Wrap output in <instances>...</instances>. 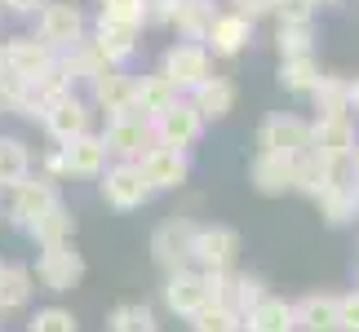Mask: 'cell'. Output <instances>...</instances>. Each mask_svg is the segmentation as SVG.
Returning <instances> with one entry per match:
<instances>
[{
  "mask_svg": "<svg viewBox=\"0 0 359 332\" xmlns=\"http://www.w3.org/2000/svg\"><path fill=\"white\" fill-rule=\"evenodd\" d=\"M0 266H5V261H0Z\"/></svg>",
  "mask_w": 359,
  "mask_h": 332,
  "instance_id": "cell-50",
  "label": "cell"
},
{
  "mask_svg": "<svg viewBox=\"0 0 359 332\" xmlns=\"http://www.w3.org/2000/svg\"><path fill=\"white\" fill-rule=\"evenodd\" d=\"M102 22L129 27V32H142L147 27V0H102Z\"/></svg>",
  "mask_w": 359,
  "mask_h": 332,
  "instance_id": "cell-36",
  "label": "cell"
},
{
  "mask_svg": "<svg viewBox=\"0 0 359 332\" xmlns=\"http://www.w3.org/2000/svg\"><path fill=\"white\" fill-rule=\"evenodd\" d=\"M45 5H49V0H0V9L13 13V18H36Z\"/></svg>",
  "mask_w": 359,
  "mask_h": 332,
  "instance_id": "cell-44",
  "label": "cell"
},
{
  "mask_svg": "<svg viewBox=\"0 0 359 332\" xmlns=\"http://www.w3.org/2000/svg\"><path fill=\"white\" fill-rule=\"evenodd\" d=\"M89 45L98 49V58L107 67H116V71H124L129 67V58L137 53V32H129V27H116V22H93L89 32Z\"/></svg>",
  "mask_w": 359,
  "mask_h": 332,
  "instance_id": "cell-22",
  "label": "cell"
},
{
  "mask_svg": "<svg viewBox=\"0 0 359 332\" xmlns=\"http://www.w3.org/2000/svg\"><path fill=\"white\" fill-rule=\"evenodd\" d=\"M40 124H45V133L58 146H67V142H76V137L93 133V106H89V98H80V93H62V98L45 111Z\"/></svg>",
  "mask_w": 359,
  "mask_h": 332,
  "instance_id": "cell-13",
  "label": "cell"
},
{
  "mask_svg": "<svg viewBox=\"0 0 359 332\" xmlns=\"http://www.w3.org/2000/svg\"><path fill=\"white\" fill-rule=\"evenodd\" d=\"M257 151L284 155V160H302L311 151V120L297 116V111H271L257 129Z\"/></svg>",
  "mask_w": 359,
  "mask_h": 332,
  "instance_id": "cell-3",
  "label": "cell"
},
{
  "mask_svg": "<svg viewBox=\"0 0 359 332\" xmlns=\"http://www.w3.org/2000/svg\"><path fill=\"white\" fill-rule=\"evenodd\" d=\"M320 217L328 221V226H351V221L359 217V195H355V182H337L333 191H324L320 200Z\"/></svg>",
  "mask_w": 359,
  "mask_h": 332,
  "instance_id": "cell-33",
  "label": "cell"
},
{
  "mask_svg": "<svg viewBox=\"0 0 359 332\" xmlns=\"http://www.w3.org/2000/svg\"><path fill=\"white\" fill-rule=\"evenodd\" d=\"M209 288H213V306H226L236 310L240 319L253 306H262V301L271 297V288L262 275H248V270H226V275H209Z\"/></svg>",
  "mask_w": 359,
  "mask_h": 332,
  "instance_id": "cell-11",
  "label": "cell"
},
{
  "mask_svg": "<svg viewBox=\"0 0 359 332\" xmlns=\"http://www.w3.org/2000/svg\"><path fill=\"white\" fill-rule=\"evenodd\" d=\"M244 332H297L293 324V301H284V297H266L262 306H253L244 314Z\"/></svg>",
  "mask_w": 359,
  "mask_h": 332,
  "instance_id": "cell-30",
  "label": "cell"
},
{
  "mask_svg": "<svg viewBox=\"0 0 359 332\" xmlns=\"http://www.w3.org/2000/svg\"><path fill=\"white\" fill-rule=\"evenodd\" d=\"M240 253H244V240L236 226H200L196 230V244H191V266L204 270V275H226L240 266Z\"/></svg>",
  "mask_w": 359,
  "mask_h": 332,
  "instance_id": "cell-1",
  "label": "cell"
},
{
  "mask_svg": "<svg viewBox=\"0 0 359 332\" xmlns=\"http://www.w3.org/2000/svg\"><path fill=\"white\" fill-rule=\"evenodd\" d=\"M359 146V120L355 116H320L311 120V151L320 160L346 164Z\"/></svg>",
  "mask_w": 359,
  "mask_h": 332,
  "instance_id": "cell-12",
  "label": "cell"
},
{
  "mask_svg": "<svg viewBox=\"0 0 359 332\" xmlns=\"http://www.w3.org/2000/svg\"><path fill=\"white\" fill-rule=\"evenodd\" d=\"M311 106H315V120L320 116H351V80L324 71L320 85L311 89Z\"/></svg>",
  "mask_w": 359,
  "mask_h": 332,
  "instance_id": "cell-31",
  "label": "cell"
},
{
  "mask_svg": "<svg viewBox=\"0 0 359 332\" xmlns=\"http://www.w3.org/2000/svg\"><path fill=\"white\" fill-rule=\"evenodd\" d=\"M164 310H173L177 319H196L200 310L213 306V288H209V275L187 266V270H173L164 275Z\"/></svg>",
  "mask_w": 359,
  "mask_h": 332,
  "instance_id": "cell-9",
  "label": "cell"
},
{
  "mask_svg": "<svg viewBox=\"0 0 359 332\" xmlns=\"http://www.w3.org/2000/svg\"><path fill=\"white\" fill-rule=\"evenodd\" d=\"M137 169H142V177L151 182V191H177V186H187V177H191V155L187 151H177V146H151L142 160H137Z\"/></svg>",
  "mask_w": 359,
  "mask_h": 332,
  "instance_id": "cell-15",
  "label": "cell"
},
{
  "mask_svg": "<svg viewBox=\"0 0 359 332\" xmlns=\"http://www.w3.org/2000/svg\"><path fill=\"white\" fill-rule=\"evenodd\" d=\"M58 151H62L67 177H102L107 164H111V151H107L102 133H85V137H76V142H67Z\"/></svg>",
  "mask_w": 359,
  "mask_h": 332,
  "instance_id": "cell-17",
  "label": "cell"
},
{
  "mask_svg": "<svg viewBox=\"0 0 359 332\" xmlns=\"http://www.w3.org/2000/svg\"><path fill=\"white\" fill-rule=\"evenodd\" d=\"M85 253H80L76 244H53V248H40L36 257V279L49 288V293H72V288H80V279H85Z\"/></svg>",
  "mask_w": 359,
  "mask_h": 332,
  "instance_id": "cell-10",
  "label": "cell"
},
{
  "mask_svg": "<svg viewBox=\"0 0 359 332\" xmlns=\"http://www.w3.org/2000/svg\"><path fill=\"white\" fill-rule=\"evenodd\" d=\"M226 9L248 18V22H257V18H271L275 13V0H226Z\"/></svg>",
  "mask_w": 359,
  "mask_h": 332,
  "instance_id": "cell-43",
  "label": "cell"
},
{
  "mask_svg": "<svg viewBox=\"0 0 359 332\" xmlns=\"http://www.w3.org/2000/svg\"><path fill=\"white\" fill-rule=\"evenodd\" d=\"M53 58H58V67L67 71V80H72V85H76V80H85V85H89L93 76H102V71H107V62L98 58V49L89 45V36L80 40V45H72V49L53 53Z\"/></svg>",
  "mask_w": 359,
  "mask_h": 332,
  "instance_id": "cell-32",
  "label": "cell"
},
{
  "mask_svg": "<svg viewBox=\"0 0 359 332\" xmlns=\"http://www.w3.org/2000/svg\"><path fill=\"white\" fill-rule=\"evenodd\" d=\"M160 76L187 98V93L196 89V85H204V80L213 76V53L204 49V45H196V40H173V45L164 49Z\"/></svg>",
  "mask_w": 359,
  "mask_h": 332,
  "instance_id": "cell-4",
  "label": "cell"
},
{
  "mask_svg": "<svg viewBox=\"0 0 359 332\" xmlns=\"http://www.w3.org/2000/svg\"><path fill=\"white\" fill-rule=\"evenodd\" d=\"M324 67L315 53H306V58H284L280 71H275V85H280L284 93H293V98H311V89L320 85Z\"/></svg>",
  "mask_w": 359,
  "mask_h": 332,
  "instance_id": "cell-28",
  "label": "cell"
},
{
  "mask_svg": "<svg viewBox=\"0 0 359 332\" xmlns=\"http://www.w3.org/2000/svg\"><path fill=\"white\" fill-rule=\"evenodd\" d=\"M0 209H5V204H0Z\"/></svg>",
  "mask_w": 359,
  "mask_h": 332,
  "instance_id": "cell-49",
  "label": "cell"
},
{
  "mask_svg": "<svg viewBox=\"0 0 359 332\" xmlns=\"http://www.w3.org/2000/svg\"><path fill=\"white\" fill-rule=\"evenodd\" d=\"M182 0H147V27H173Z\"/></svg>",
  "mask_w": 359,
  "mask_h": 332,
  "instance_id": "cell-42",
  "label": "cell"
},
{
  "mask_svg": "<svg viewBox=\"0 0 359 332\" xmlns=\"http://www.w3.org/2000/svg\"><path fill=\"white\" fill-rule=\"evenodd\" d=\"M248 40H253V22L240 18V13H231V9H217L209 36H204V49H209L213 58H236V53L248 49Z\"/></svg>",
  "mask_w": 359,
  "mask_h": 332,
  "instance_id": "cell-20",
  "label": "cell"
},
{
  "mask_svg": "<svg viewBox=\"0 0 359 332\" xmlns=\"http://www.w3.org/2000/svg\"><path fill=\"white\" fill-rule=\"evenodd\" d=\"M315 0H275V27H311L315 22Z\"/></svg>",
  "mask_w": 359,
  "mask_h": 332,
  "instance_id": "cell-40",
  "label": "cell"
},
{
  "mask_svg": "<svg viewBox=\"0 0 359 332\" xmlns=\"http://www.w3.org/2000/svg\"><path fill=\"white\" fill-rule=\"evenodd\" d=\"M297 332H337V297L333 293H306L293 301Z\"/></svg>",
  "mask_w": 359,
  "mask_h": 332,
  "instance_id": "cell-26",
  "label": "cell"
},
{
  "mask_svg": "<svg viewBox=\"0 0 359 332\" xmlns=\"http://www.w3.org/2000/svg\"><path fill=\"white\" fill-rule=\"evenodd\" d=\"M36 293V275L22 261H5L0 266V314L5 310H22Z\"/></svg>",
  "mask_w": 359,
  "mask_h": 332,
  "instance_id": "cell-29",
  "label": "cell"
},
{
  "mask_svg": "<svg viewBox=\"0 0 359 332\" xmlns=\"http://www.w3.org/2000/svg\"><path fill=\"white\" fill-rule=\"evenodd\" d=\"M89 106L102 111V116H120V111H133V76L107 67L102 76L89 80Z\"/></svg>",
  "mask_w": 359,
  "mask_h": 332,
  "instance_id": "cell-19",
  "label": "cell"
},
{
  "mask_svg": "<svg viewBox=\"0 0 359 332\" xmlns=\"http://www.w3.org/2000/svg\"><path fill=\"white\" fill-rule=\"evenodd\" d=\"M187 98H191V106L204 116V124H209V120H226L231 111H236L240 89H236V80H231V76H209L204 85L191 89Z\"/></svg>",
  "mask_w": 359,
  "mask_h": 332,
  "instance_id": "cell-23",
  "label": "cell"
},
{
  "mask_svg": "<svg viewBox=\"0 0 359 332\" xmlns=\"http://www.w3.org/2000/svg\"><path fill=\"white\" fill-rule=\"evenodd\" d=\"M191 332H244V319L226 306H209L191 319Z\"/></svg>",
  "mask_w": 359,
  "mask_h": 332,
  "instance_id": "cell-39",
  "label": "cell"
},
{
  "mask_svg": "<svg viewBox=\"0 0 359 332\" xmlns=\"http://www.w3.org/2000/svg\"><path fill=\"white\" fill-rule=\"evenodd\" d=\"M213 18H217V5H213V0H182V9H177L173 27H177V36H182V40H196V45H204V36H209Z\"/></svg>",
  "mask_w": 359,
  "mask_h": 332,
  "instance_id": "cell-34",
  "label": "cell"
},
{
  "mask_svg": "<svg viewBox=\"0 0 359 332\" xmlns=\"http://www.w3.org/2000/svg\"><path fill=\"white\" fill-rule=\"evenodd\" d=\"M58 200H62V195H58V182H49V177L32 173L22 186H13V191H9V200H5V209H0V213H5V221H9L13 230H22V235H27V230H32V221H36V217H45Z\"/></svg>",
  "mask_w": 359,
  "mask_h": 332,
  "instance_id": "cell-6",
  "label": "cell"
},
{
  "mask_svg": "<svg viewBox=\"0 0 359 332\" xmlns=\"http://www.w3.org/2000/svg\"><path fill=\"white\" fill-rule=\"evenodd\" d=\"M151 129H156V142L160 146H177V151H187V146H196L200 142V133H204V116L196 106H191V98H177L164 116L151 120Z\"/></svg>",
  "mask_w": 359,
  "mask_h": 332,
  "instance_id": "cell-14",
  "label": "cell"
},
{
  "mask_svg": "<svg viewBox=\"0 0 359 332\" xmlns=\"http://www.w3.org/2000/svg\"><path fill=\"white\" fill-rule=\"evenodd\" d=\"M293 177H297V160L266 155V151H257V155L248 160V182H253L257 195H288V191H293Z\"/></svg>",
  "mask_w": 359,
  "mask_h": 332,
  "instance_id": "cell-21",
  "label": "cell"
},
{
  "mask_svg": "<svg viewBox=\"0 0 359 332\" xmlns=\"http://www.w3.org/2000/svg\"><path fill=\"white\" fill-rule=\"evenodd\" d=\"M351 116H355V120H359V76H355V80H351Z\"/></svg>",
  "mask_w": 359,
  "mask_h": 332,
  "instance_id": "cell-45",
  "label": "cell"
},
{
  "mask_svg": "<svg viewBox=\"0 0 359 332\" xmlns=\"http://www.w3.org/2000/svg\"><path fill=\"white\" fill-rule=\"evenodd\" d=\"M275 49H280V62L306 58V53H315V32L311 27H275Z\"/></svg>",
  "mask_w": 359,
  "mask_h": 332,
  "instance_id": "cell-37",
  "label": "cell"
},
{
  "mask_svg": "<svg viewBox=\"0 0 359 332\" xmlns=\"http://www.w3.org/2000/svg\"><path fill=\"white\" fill-rule=\"evenodd\" d=\"M98 191H102L107 209H120V213L142 209V204L156 195V191H151V182L142 177V169H137V164H129V160H111V164H107V173L98 177Z\"/></svg>",
  "mask_w": 359,
  "mask_h": 332,
  "instance_id": "cell-8",
  "label": "cell"
},
{
  "mask_svg": "<svg viewBox=\"0 0 359 332\" xmlns=\"http://www.w3.org/2000/svg\"><path fill=\"white\" fill-rule=\"evenodd\" d=\"M196 230H200V221H191L187 213L164 217L160 226L151 230V257H156V266H164V275L191 266V244H196Z\"/></svg>",
  "mask_w": 359,
  "mask_h": 332,
  "instance_id": "cell-5",
  "label": "cell"
},
{
  "mask_svg": "<svg viewBox=\"0 0 359 332\" xmlns=\"http://www.w3.org/2000/svg\"><path fill=\"white\" fill-rule=\"evenodd\" d=\"M27 332H80V319L67 306H40L27 319Z\"/></svg>",
  "mask_w": 359,
  "mask_h": 332,
  "instance_id": "cell-38",
  "label": "cell"
},
{
  "mask_svg": "<svg viewBox=\"0 0 359 332\" xmlns=\"http://www.w3.org/2000/svg\"><path fill=\"white\" fill-rule=\"evenodd\" d=\"M102 142H107V151H111V160L137 164L151 146H156V129H151V120L137 116V111H120V116H107Z\"/></svg>",
  "mask_w": 359,
  "mask_h": 332,
  "instance_id": "cell-7",
  "label": "cell"
},
{
  "mask_svg": "<svg viewBox=\"0 0 359 332\" xmlns=\"http://www.w3.org/2000/svg\"><path fill=\"white\" fill-rule=\"evenodd\" d=\"M355 195H359V182H355Z\"/></svg>",
  "mask_w": 359,
  "mask_h": 332,
  "instance_id": "cell-48",
  "label": "cell"
},
{
  "mask_svg": "<svg viewBox=\"0 0 359 332\" xmlns=\"http://www.w3.org/2000/svg\"><path fill=\"white\" fill-rule=\"evenodd\" d=\"M53 67V53L40 45L36 36H9V40H0V71H9V76H18V80H36V76H45Z\"/></svg>",
  "mask_w": 359,
  "mask_h": 332,
  "instance_id": "cell-16",
  "label": "cell"
},
{
  "mask_svg": "<svg viewBox=\"0 0 359 332\" xmlns=\"http://www.w3.org/2000/svg\"><path fill=\"white\" fill-rule=\"evenodd\" d=\"M32 36L49 53H62V49H72V45H80V40L89 36V22H85V13H80L76 0H49V5L36 13V32Z\"/></svg>",
  "mask_w": 359,
  "mask_h": 332,
  "instance_id": "cell-2",
  "label": "cell"
},
{
  "mask_svg": "<svg viewBox=\"0 0 359 332\" xmlns=\"http://www.w3.org/2000/svg\"><path fill=\"white\" fill-rule=\"evenodd\" d=\"M27 240L40 244V248H53V244H76V213H72V204L58 200L45 217H36L32 221V230H27Z\"/></svg>",
  "mask_w": 359,
  "mask_h": 332,
  "instance_id": "cell-25",
  "label": "cell"
},
{
  "mask_svg": "<svg viewBox=\"0 0 359 332\" xmlns=\"http://www.w3.org/2000/svg\"><path fill=\"white\" fill-rule=\"evenodd\" d=\"M182 93H177L169 80H164L160 71H147V76H133V111L137 116H147V120H156L164 116Z\"/></svg>",
  "mask_w": 359,
  "mask_h": 332,
  "instance_id": "cell-24",
  "label": "cell"
},
{
  "mask_svg": "<svg viewBox=\"0 0 359 332\" xmlns=\"http://www.w3.org/2000/svg\"><path fill=\"white\" fill-rule=\"evenodd\" d=\"M337 332H359V288L337 297Z\"/></svg>",
  "mask_w": 359,
  "mask_h": 332,
  "instance_id": "cell-41",
  "label": "cell"
},
{
  "mask_svg": "<svg viewBox=\"0 0 359 332\" xmlns=\"http://www.w3.org/2000/svg\"><path fill=\"white\" fill-rule=\"evenodd\" d=\"M32 173H36L32 146H27L22 137H13V133H0V191L22 186Z\"/></svg>",
  "mask_w": 359,
  "mask_h": 332,
  "instance_id": "cell-27",
  "label": "cell"
},
{
  "mask_svg": "<svg viewBox=\"0 0 359 332\" xmlns=\"http://www.w3.org/2000/svg\"><path fill=\"white\" fill-rule=\"evenodd\" d=\"M315 5H341V0H315Z\"/></svg>",
  "mask_w": 359,
  "mask_h": 332,
  "instance_id": "cell-47",
  "label": "cell"
},
{
  "mask_svg": "<svg viewBox=\"0 0 359 332\" xmlns=\"http://www.w3.org/2000/svg\"><path fill=\"white\" fill-rule=\"evenodd\" d=\"M107 332H160V319L147 301H120L107 314Z\"/></svg>",
  "mask_w": 359,
  "mask_h": 332,
  "instance_id": "cell-35",
  "label": "cell"
},
{
  "mask_svg": "<svg viewBox=\"0 0 359 332\" xmlns=\"http://www.w3.org/2000/svg\"><path fill=\"white\" fill-rule=\"evenodd\" d=\"M346 169H351V182H359V146H355V155L346 160Z\"/></svg>",
  "mask_w": 359,
  "mask_h": 332,
  "instance_id": "cell-46",
  "label": "cell"
},
{
  "mask_svg": "<svg viewBox=\"0 0 359 332\" xmlns=\"http://www.w3.org/2000/svg\"><path fill=\"white\" fill-rule=\"evenodd\" d=\"M337 182H351V169L346 164H333V160H320L315 151L297 160V177H293V191H302L306 200H320L324 191H333Z\"/></svg>",
  "mask_w": 359,
  "mask_h": 332,
  "instance_id": "cell-18",
  "label": "cell"
}]
</instances>
